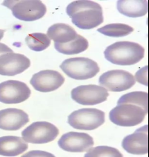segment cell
<instances>
[{"label": "cell", "instance_id": "20", "mask_svg": "<svg viewBox=\"0 0 149 157\" xmlns=\"http://www.w3.org/2000/svg\"><path fill=\"white\" fill-rule=\"evenodd\" d=\"M98 32L102 34L109 37H123L126 36L134 31L132 27L122 23H114V24L106 25L102 28H99Z\"/></svg>", "mask_w": 149, "mask_h": 157}, {"label": "cell", "instance_id": "7", "mask_svg": "<svg viewBox=\"0 0 149 157\" xmlns=\"http://www.w3.org/2000/svg\"><path fill=\"white\" fill-rule=\"evenodd\" d=\"M60 131L54 124L48 122H33L22 132V139L31 144H45L53 141Z\"/></svg>", "mask_w": 149, "mask_h": 157}, {"label": "cell", "instance_id": "3", "mask_svg": "<svg viewBox=\"0 0 149 157\" xmlns=\"http://www.w3.org/2000/svg\"><path fill=\"white\" fill-rule=\"evenodd\" d=\"M104 55L111 63L129 66L135 65L143 59L145 56V49L136 42L122 41L107 47Z\"/></svg>", "mask_w": 149, "mask_h": 157}, {"label": "cell", "instance_id": "5", "mask_svg": "<svg viewBox=\"0 0 149 157\" xmlns=\"http://www.w3.org/2000/svg\"><path fill=\"white\" fill-rule=\"evenodd\" d=\"M60 68L68 76L76 80L91 78L100 71L98 64L85 57H75L65 59L61 64Z\"/></svg>", "mask_w": 149, "mask_h": 157}, {"label": "cell", "instance_id": "11", "mask_svg": "<svg viewBox=\"0 0 149 157\" xmlns=\"http://www.w3.org/2000/svg\"><path fill=\"white\" fill-rule=\"evenodd\" d=\"M61 149L68 152L82 153L94 146V139L89 134L80 132H68L61 136L58 141Z\"/></svg>", "mask_w": 149, "mask_h": 157}, {"label": "cell", "instance_id": "14", "mask_svg": "<svg viewBox=\"0 0 149 157\" xmlns=\"http://www.w3.org/2000/svg\"><path fill=\"white\" fill-rule=\"evenodd\" d=\"M148 125L136 130L132 134L125 136L122 142V147L133 155H145L148 152Z\"/></svg>", "mask_w": 149, "mask_h": 157}, {"label": "cell", "instance_id": "2", "mask_svg": "<svg viewBox=\"0 0 149 157\" xmlns=\"http://www.w3.org/2000/svg\"><path fill=\"white\" fill-rule=\"evenodd\" d=\"M71 22L80 29H93L104 22L102 8L93 1H74L66 8Z\"/></svg>", "mask_w": 149, "mask_h": 157}, {"label": "cell", "instance_id": "15", "mask_svg": "<svg viewBox=\"0 0 149 157\" xmlns=\"http://www.w3.org/2000/svg\"><path fill=\"white\" fill-rule=\"evenodd\" d=\"M29 122V117L22 110L7 108L0 110V129L18 131Z\"/></svg>", "mask_w": 149, "mask_h": 157}, {"label": "cell", "instance_id": "23", "mask_svg": "<svg viewBox=\"0 0 149 157\" xmlns=\"http://www.w3.org/2000/svg\"><path fill=\"white\" fill-rule=\"evenodd\" d=\"M138 82L148 86V66H145L143 68L139 69L136 73L135 78Z\"/></svg>", "mask_w": 149, "mask_h": 157}, {"label": "cell", "instance_id": "17", "mask_svg": "<svg viewBox=\"0 0 149 157\" xmlns=\"http://www.w3.org/2000/svg\"><path fill=\"white\" fill-rule=\"evenodd\" d=\"M117 10L120 13L128 17L136 18L148 13V1L146 0H119Z\"/></svg>", "mask_w": 149, "mask_h": 157}, {"label": "cell", "instance_id": "1", "mask_svg": "<svg viewBox=\"0 0 149 157\" xmlns=\"http://www.w3.org/2000/svg\"><path fill=\"white\" fill-rule=\"evenodd\" d=\"M148 93L134 91L120 98L109 113L111 122L118 126L133 127L144 121L148 114Z\"/></svg>", "mask_w": 149, "mask_h": 157}, {"label": "cell", "instance_id": "13", "mask_svg": "<svg viewBox=\"0 0 149 157\" xmlns=\"http://www.w3.org/2000/svg\"><path fill=\"white\" fill-rule=\"evenodd\" d=\"M30 66V61L25 55L7 53L0 56V75L13 76L22 74Z\"/></svg>", "mask_w": 149, "mask_h": 157}, {"label": "cell", "instance_id": "21", "mask_svg": "<svg viewBox=\"0 0 149 157\" xmlns=\"http://www.w3.org/2000/svg\"><path fill=\"white\" fill-rule=\"evenodd\" d=\"M25 42L30 50L39 52L49 47L51 39L45 33H34L27 36Z\"/></svg>", "mask_w": 149, "mask_h": 157}, {"label": "cell", "instance_id": "10", "mask_svg": "<svg viewBox=\"0 0 149 157\" xmlns=\"http://www.w3.org/2000/svg\"><path fill=\"white\" fill-rule=\"evenodd\" d=\"M31 91L25 82L8 80L0 83V102L4 104H18L30 96Z\"/></svg>", "mask_w": 149, "mask_h": 157}, {"label": "cell", "instance_id": "25", "mask_svg": "<svg viewBox=\"0 0 149 157\" xmlns=\"http://www.w3.org/2000/svg\"><path fill=\"white\" fill-rule=\"evenodd\" d=\"M4 32H5L4 30L0 29V41L2 40V39L3 38V36H4Z\"/></svg>", "mask_w": 149, "mask_h": 157}, {"label": "cell", "instance_id": "4", "mask_svg": "<svg viewBox=\"0 0 149 157\" xmlns=\"http://www.w3.org/2000/svg\"><path fill=\"white\" fill-rule=\"evenodd\" d=\"M2 5L11 10L17 19L25 22L38 20L47 12L45 5L38 0H7Z\"/></svg>", "mask_w": 149, "mask_h": 157}, {"label": "cell", "instance_id": "6", "mask_svg": "<svg viewBox=\"0 0 149 157\" xmlns=\"http://www.w3.org/2000/svg\"><path fill=\"white\" fill-rule=\"evenodd\" d=\"M68 122L78 130L93 131L105 122V113L96 108H82L68 116Z\"/></svg>", "mask_w": 149, "mask_h": 157}, {"label": "cell", "instance_id": "18", "mask_svg": "<svg viewBox=\"0 0 149 157\" xmlns=\"http://www.w3.org/2000/svg\"><path fill=\"white\" fill-rule=\"evenodd\" d=\"M47 36L54 43H67L76 37V31L71 26L64 23H57L48 28Z\"/></svg>", "mask_w": 149, "mask_h": 157}, {"label": "cell", "instance_id": "8", "mask_svg": "<svg viewBox=\"0 0 149 157\" xmlns=\"http://www.w3.org/2000/svg\"><path fill=\"white\" fill-rule=\"evenodd\" d=\"M100 86L112 92L127 90L135 85L136 80L131 73L123 70H112L104 73L100 76Z\"/></svg>", "mask_w": 149, "mask_h": 157}, {"label": "cell", "instance_id": "12", "mask_svg": "<svg viewBox=\"0 0 149 157\" xmlns=\"http://www.w3.org/2000/svg\"><path fill=\"white\" fill-rule=\"evenodd\" d=\"M65 82V78L60 73L53 70L41 71L33 74L30 83L37 91L47 93L54 91Z\"/></svg>", "mask_w": 149, "mask_h": 157}, {"label": "cell", "instance_id": "16", "mask_svg": "<svg viewBox=\"0 0 149 157\" xmlns=\"http://www.w3.org/2000/svg\"><path fill=\"white\" fill-rule=\"evenodd\" d=\"M28 145L23 139L16 136L0 137V155L17 156L28 150Z\"/></svg>", "mask_w": 149, "mask_h": 157}, {"label": "cell", "instance_id": "24", "mask_svg": "<svg viewBox=\"0 0 149 157\" xmlns=\"http://www.w3.org/2000/svg\"><path fill=\"white\" fill-rule=\"evenodd\" d=\"M13 50L10 49V48L8 47L6 44L3 43H0V54H4L7 53H13Z\"/></svg>", "mask_w": 149, "mask_h": 157}, {"label": "cell", "instance_id": "9", "mask_svg": "<svg viewBox=\"0 0 149 157\" xmlns=\"http://www.w3.org/2000/svg\"><path fill=\"white\" fill-rule=\"evenodd\" d=\"M73 101L82 105H95L107 100L109 94L105 87L96 85H80L71 90Z\"/></svg>", "mask_w": 149, "mask_h": 157}, {"label": "cell", "instance_id": "19", "mask_svg": "<svg viewBox=\"0 0 149 157\" xmlns=\"http://www.w3.org/2000/svg\"><path fill=\"white\" fill-rule=\"evenodd\" d=\"M54 47L58 52L65 55L78 54L86 51L88 48V42L85 37L77 34L71 42L67 43H54Z\"/></svg>", "mask_w": 149, "mask_h": 157}, {"label": "cell", "instance_id": "22", "mask_svg": "<svg viewBox=\"0 0 149 157\" xmlns=\"http://www.w3.org/2000/svg\"><path fill=\"white\" fill-rule=\"evenodd\" d=\"M85 157H100V156H111L122 157L123 154L116 148L108 146H98L88 151L85 153Z\"/></svg>", "mask_w": 149, "mask_h": 157}]
</instances>
